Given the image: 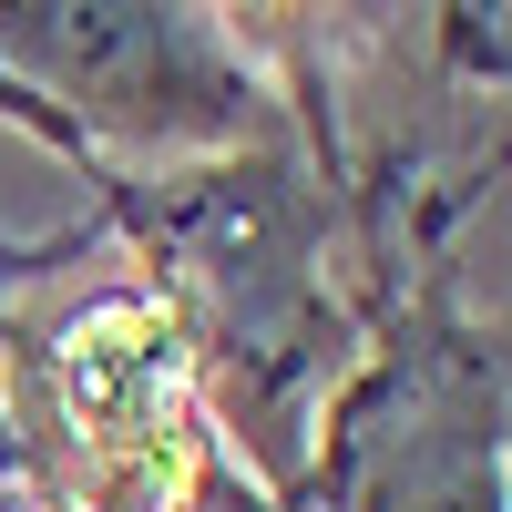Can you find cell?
<instances>
[{
  "instance_id": "cell-1",
  "label": "cell",
  "mask_w": 512,
  "mask_h": 512,
  "mask_svg": "<svg viewBox=\"0 0 512 512\" xmlns=\"http://www.w3.org/2000/svg\"><path fill=\"white\" fill-rule=\"evenodd\" d=\"M113 195L123 236L144 246V287L175 308L195 390H205V431L256 492H297L318 400L338 390V369L369 338V287L349 277V205L308 164V144H236L205 154L164 185L134 175H93Z\"/></svg>"
},
{
  "instance_id": "cell-2",
  "label": "cell",
  "mask_w": 512,
  "mask_h": 512,
  "mask_svg": "<svg viewBox=\"0 0 512 512\" xmlns=\"http://www.w3.org/2000/svg\"><path fill=\"white\" fill-rule=\"evenodd\" d=\"M287 512H502V308H461L451 267L369 308Z\"/></svg>"
},
{
  "instance_id": "cell-3",
  "label": "cell",
  "mask_w": 512,
  "mask_h": 512,
  "mask_svg": "<svg viewBox=\"0 0 512 512\" xmlns=\"http://www.w3.org/2000/svg\"><path fill=\"white\" fill-rule=\"evenodd\" d=\"M0 72L52 103L93 144V164H205L297 134L277 82L226 41L216 0H0Z\"/></svg>"
},
{
  "instance_id": "cell-5",
  "label": "cell",
  "mask_w": 512,
  "mask_h": 512,
  "mask_svg": "<svg viewBox=\"0 0 512 512\" xmlns=\"http://www.w3.org/2000/svg\"><path fill=\"white\" fill-rule=\"evenodd\" d=\"M62 267H82V236H11L0 226V297H21V287L62 277Z\"/></svg>"
},
{
  "instance_id": "cell-4",
  "label": "cell",
  "mask_w": 512,
  "mask_h": 512,
  "mask_svg": "<svg viewBox=\"0 0 512 512\" xmlns=\"http://www.w3.org/2000/svg\"><path fill=\"white\" fill-rule=\"evenodd\" d=\"M0 123H21V134H31V144H52L62 164H82V185H93V175H103V164H93V144H82V134H72V123H62L52 103H41V93H21V82H11V72H0Z\"/></svg>"
},
{
  "instance_id": "cell-6",
  "label": "cell",
  "mask_w": 512,
  "mask_h": 512,
  "mask_svg": "<svg viewBox=\"0 0 512 512\" xmlns=\"http://www.w3.org/2000/svg\"><path fill=\"white\" fill-rule=\"evenodd\" d=\"M216 11H308V0H216Z\"/></svg>"
}]
</instances>
